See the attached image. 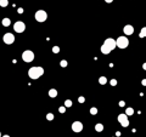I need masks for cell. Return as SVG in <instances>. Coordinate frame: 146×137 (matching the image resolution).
I'll return each mask as SVG.
<instances>
[{
  "mask_svg": "<svg viewBox=\"0 0 146 137\" xmlns=\"http://www.w3.org/2000/svg\"><path fill=\"white\" fill-rule=\"evenodd\" d=\"M101 52H102L104 55H108L110 52H111V50H110L108 47H107V46H106L105 44H104V45L101 46Z\"/></svg>",
  "mask_w": 146,
  "mask_h": 137,
  "instance_id": "8fae6325",
  "label": "cell"
},
{
  "mask_svg": "<svg viewBox=\"0 0 146 137\" xmlns=\"http://www.w3.org/2000/svg\"><path fill=\"white\" fill-rule=\"evenodd\" d=\"M104 44L107 46L111 51H112V50H114V49H116V46H117L116 40H114V39H112V38H107V39L105 40V43H104Z\"/></svg>",
  "mask_w": 146,
  "mask_h": 137,
  "instance_id": "52a82bcc",
  "label": "cell"
},
{
  "mask_svg": "<svg viewBox=\"0 0 146 137\" xmlns=\"http://www.w3.org/2000/svg\"><path fill=\"white\" fill-rule=\"evenodd\" d=\"M71 106H72V101L71 100H67L64 102V107H66V108H67V107H71Z\"/></svg>",
  "mask_w": 146,
  "mask_h": 137,
  "instance_id": "44dd1931",
  "label": "cell"
},
{
  "mask_svg": "<svg viewBox=\"0 0 146 137\" xmlns=\"http://www.w3.org/2000/svg\"><path fill=\"white\" fill-rule=\"evenodd\" d=\"M126 114H127L128 117L133 115V114H134V109H133V108H127V110H126Z\"/></svg>",
  "mask_w": 146,
  "mask_h": 137,
  "instance_id": "e0dca14e",
  "label": "cell"
},
{
  "mask_svg": "<svg viewBox=\"0 0 146 137\" xmlns=\"http://www.w3.org/2000/svg\"><path fill=\"white\" fill-rule=\"evenodd\" d=\"M95 130H96L98 132H101V131L104 130V125H102V124H96V125H95Z\"/></svg>",
  "mask_w": 146,
  "mask_h": 137,
  "instance_id": "9a60e30c",
  "label": "cell"
},
{
  "mask_svg": "<svg viewBox=\"0 0 146 137\" xmlns=\"http://www.w3.org/2000/svg\"><path fill=\"white\" fill-rule=\"evenodd\" d=\"M142 85H144V86H146V79H144V80H142Z\"/></svg>",
  "mask_w": 146,
  "mask_h": 137,
  "instance_id": "83f0119b",
  "label": "cell"
},
{
  "mask_svg": "<svg viewBox=\"0 0 146 137\" xmlns=\"http://www.w3.org/2000/svg\"><path fill=\"white\" fill-rule=\"evenodd\" d=\"M43 74H44V68H42V67H32L28 70V76L30 79H34V80L39 79Z\"/></svg>",
  "mask_w": 146,
  "mask_h": 137,
  "instance_id": "6da1fadb",
  "label": "cell"
},
{
  "mask_svg": "<svg viewBox=\"0 0 146 137\" xmlns=\"http://www.w3.org/2000/svg\"><path fill=\"white\" fill-rule=\"evenodd\" d=\"M52 52L58 54V52H60V47H58V46H54V47H52Z\"/></svg>",
  "mask_w": 146,
  "mask_h": 137,
  "instance_id": "7402d4cb",
  "label": "cell"
},
{
  "mask_svg": "<svg viewBox=\"0 0 146 137\" xmlns=\"http://www.w3.org/2000/svg\"><path fill=\"white\" fill-rule=\"evenodd\" d=\"M22 60L24 61V62H32L33 60H34V52H32L30 50H26V51H23V54H22Z\"/></svg>",
  "mask_w": 146,
  "mask_h": 137,
  "instance_id": "3957f363",
  "label": "cell"
},
{
  "mask_svg": "<svg viewBox=\"0 0 146 137\" xmlns=\"http://www.w3.org/2000/svg\"><path fill=\"white\" fill-rule=\"evenodd\" d=\"M116 44H117V46H118L119 49H126L129 45V40L126 37H119L116 40Z\"/></svg>",
  "mask_w": 146,
  "mask_h": 137,
  "instance_id": "277c9868",
  "label": "cell"
},
{
  "mask_svg": "<svg viewBox=\"0 0 146 137\" xmlns=\"http://www.w3.org/2000/svg\"><path fill=\"white\" fill-rule=\"evenodd\" d=\"M90 114H92V115H95V114H98V108H95V107H92V108H90Z\"/></svg>",
  "mask_w": 146,
  "mask_h": 137,
  "instance_id": "d6986e66",
  "label": "cell"
},
{
  "mask_svg": "<svg viewBox=\"0 0 146 137\" xmlns=\"http://www.w3.org/2000/svg\"><path fill=\"white\" fill-rule=\"evenodd\" d=\"M105 1H106V2H108V4H110V2H112L113 0H105Z\"/></svg>",
  "mask_w": 146,
  "mask_h": 137,
  "instance_id": "f546056e",
  "label": "cell"
},
{
  "mask_svg": "<svg viewBox=\"0 0 146 137\" xmlns=\"http://www.w3.org/2000/svg\"><path fill=\"white\" fill-rule=\"evenodd\" d=\"M139 37L140 38H146V27H144L141 30H140V33H139Z\"/></svg>",
  "mask_w": 146,
  "mask_h": 137,
  "instance_id": "5bb4252c",
  "label": "cell"
},
{
  "mask_svg": "<svg viewBox=\"0 0 146 137\" xmlns=\"http://www.w3.org/2000/svg\"><path fill=\"white\" fill-rule=\"evenodd\" d=\"M49 96H50L51 98H55V97H57V90H55V89H51V90H49Z\"/></svg>",
  "mask_w": 146,
  "mask_h": 137,
  "instance_id": "7c38bea8",
  "label": "cell"
},
{
  "mask_svg": "<svg viewBox=\"0 0 146 137\" xmlns=\"http://www.w3.org/2000/svg\"><path fill=\"white\" fill-rule=\"evenodd\" d=\"M14 29L16 33H23L26 30V24L22 22V21H17L15 24H14Z\"/></svg>",
  "mask_w": 146,
  "mask_h": 137,
  "instance_id": "5b68a950",
  "label": "cell"
},
{
  "mask_svg": "<svg viewBox=\"0 0 146 137\" xmlns=\"http://www.w3.org/2000/svg\"><path fill=\"white\" fill-rule=\"evenodd\" d=\"M118 123L123 126V128H128V126H129V120H128L127 114H119L118 115Z\"/></svg>",
  "mask_w": 146,
  "mask_h": 137,
  "instance_id": "8992f818",
  "label": "cell"
},
{
  "mask_svg": "<svg viewBox=\"0 0 146 137\" xmlns=\"http://www.w3.org/2000/svg\"><path fill=\"white\" fill-rule=\"evenodd\" d=\"M54 114H52V113H48V115H46V119H48V120H54Z\"/></svg>",
  "mask_w": 146,
  "mask_h": 137,
  "instance_id": "ffe728a7",
  "label": "cell"
},
{
  "mask_svg": "<svg viewBox=\"0 0 146 137\" xmlns=\"http://www.w3.org/2000/svg\"><path fill=\"white\" fill-rule=\"evenodd\" d=\"M0 136H1V132H0Z\"/></svg>",
  "mask_w": 146,
  "mask_h": 137,
  "instance_id": "4dcf8cb0",
  "label": "cell"
},
{
  "mask_svg": "<svg viewBox=\"0 0 146 137\" xmlns=\"http://www.w3.org/2000/svg\"><path fill=\"white\" fill-rule=\"evenodd\" d=\"M72 130L74 132H80V131H83V124L80 121H74L72 124Z\"/></svg>",
  "mask_w": 146,
  "mask_h": 137,
  "instance_id": "9c48e42d",
  "label": "cell"
},
{
  "mask_svg": "<svg viewBox=\"0 0 146 137\" xmlns=\"http://www.w3.org/2000/svg\"><path fill=\"white\" fill-rule=\"evenodd\" d=\"M99 82H100L101 85H105V84L107 82V79H106L105 76H101V78H99Z\"/></svg>",
  "mask_w": 146,
  "mask_h": 137,
  "instance_id": "ac0fdd59",
  "label": "cell"
},
{
  "mask_svg": "<svg viewBox=\"0 0 146 137\" xmlns=\"http://www.w3.org/2000/svg\"><path fill=\"white\" fill-rule=\"evenodd\" d=\"M9 5V0H0V6L1 7H6Z\"/></svg>",
  "mask_w": 146,
  "mask_h": 137,
  "instance_id": "2e32d148",
  "label": "cell"
},
{
  "mask_svg": "<svg viewBox=\"0 0 146 137\" xmlns=\"http://www.w3.org/2000/svg\"><path fill=\"white\" fill-rule=\"evenodd\" d=\"M58 112H60V113H64V112H66V107H64V106L60 107V108H58Z\"/></svg>",
  "mask_w": 146,
  "mask_h": 137,
  "instance_id": "cb8c5ba5",
  "label": "cell"
},
{
  "mask_svg": "<svg viewBox=\"0 0 146 137\" xmlns=\"http://www.w3.org/2000/svg\"><path fill=\"white\" fill-rule=\"evenodd\" d=\"M60 64H61V67H67V61H61V62H60Z\"/></svg>",
  "mask_w": 146,
  "mask_h": 137,
  "instance_id": "d4e9b609",
  "label": "cell"
},
{
  "mask_svg": "<svg viewBox=\"0 0 146 137\" xmlns=\"http://www.w3.org/2000/svg\"><path fill=\"white\" fill-rule=\"evenodd\" d=\"M142 68H144V69H145V70H146V63H144V64H142Z\"/></svg>",
  "mask_w": 146,
  "mask_h": 137,
  "instance_id": "f1b7e54d",
  "label": "cell"
},
{
  "mask_svg": "<svg viewBox=\"0 0 146 137\" xmlns=\"http://www.w3.org/2000/svg\"><path fill=\"white\" fill-rule=\"evenodd\" d=\"M119 106H120V107H124V106H126V102H124V101H120V102H119Z\"/></svg>",
  "mask_w": 146,
  "mask_h": 137,
  "instance_id": "4316f807",
  "label": "cell"
},
{
  "mask_svg": "<svg viewBox=\"0 0 146 137\" xmlns=\"http://www.w3.org/2000/svg\"><path fill=\"white\" fill-rule=\"evenodd\" d=\"M1 23H2L4 27H9L10 24H11V21H10L9 18H4L2 21H1Z\"/></svg>",
  "mask_w": 146,
  "mask_h": 137,
  "instance_id": "4fadbf2b",
  "label": "cell"
},
{
  "mask_svg": "<svg viewBox=\"0 0 146 137\" xmlns=\"http://www.w3.org/2000/svg\"><path fill=\"white\" fill-rule=\"evenodd\" d=\"M78 102H79V103H84V102H85V98H84L83 96H80V97L78 98Z\"/></svg>",
  "mask_w": 146,
  "mask_h": 137,
  "instance_id": "484cf974",
  "label": "cell"
},
{
  "mask_svg": "<svg viewBox=\"0 0 146 137\" xmlns=\"http://www.w3.org/2000/svg\"><path fill=\"white\" fill-rule=\"evenodd\" d=\"M123 32H124L126 35H132V34L134 33V27L130 26V24H127V26L124 27V29H123Z\"/></svg>",
  "mask_w": 146,
  "mask_h": 137,
  "instance_id": "30bf717a",
  "label": "cell"
},
{
  "mask_svg": "<svg viewBox=\"0 0 146 137\" xmlns=\"http://www.w3.org/2000/svg\"><path fill=\"white\" fill-rule=\"evenodd\" d=\"M2 40H4V43L5 44H12V43H15V35L12 34V33H6L4 37H2Z\"/></svg>",
  "mask_w": 146,
  "mask_h": 137,
  "instance_id": "ba28073f",
  "label": "cell"
},
{
  "mask_svg": "<svg viewBox=\"0 0 146 137\" xmlns=\"http://www.w3.org/2000/svg\"><path fill=\"white\" fill-rule=\"evenodd\" d=\"M34 17H36V19L38 22H45L48 19V13L44 10H38L36 12V15H34Z\"/></svg>",
  "mask_w": 146,
  "mask_h": 137,
  "instance_id": "7a4b0ae2",
  "label": "cell"
},
{
  "mask_svg": "<svg viewBox=\"0 0 146 137\" xmlns=\"http://www.w3.org/2000/svg\"><path fill=\"white\" fill-rule=\"evenodd\" d=\"M110 84H111V86H116V85H117V80H116V79H112V80L110 81Z\"/></svg>",
  "mask_w": 146,
  "mask_h": 137,
  "instance_id": "603a6c76",
  "label": "cell"
}]
</instances>
